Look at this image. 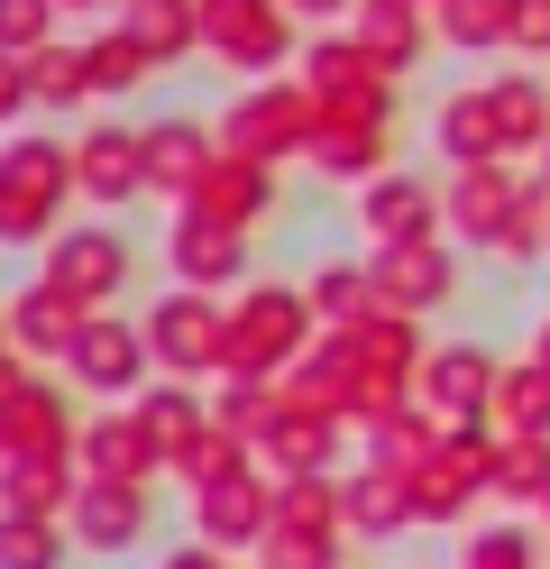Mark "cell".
Wrapping results in <instances>:
<instances>
[{"label":"cell","mask_w":550,"mask_h":569,"mask_svg":"<svg viewBox=\"0 0 550 569\" xmlns=\"http://www.w3.org/2000/svg\"><path fill=\"white\" fill-rule=\"evenodd\" d=\"M28 92H37V111H92V64H83V38H56V47H37L28 56Z\"/></svg>","instance_id":"cell-36"},{"label":"cell","mask_w":550,"mask_h":569,"mask_svg":"<svg viewBox=\"0 0 550 569\" xmlns=\"http://www.w3.org/2000/svg\"><path fill=\"white\" fill-rule=\"evenodd\" d=\"M193 211H211V221H239V230H257L276 211V166L267 157H248V148H220L211 166H202V184L183 193Z\"/></svg>","instance_id":"cell-22"},{"label":"cell","mask_w":550,"mask_h":569,"mask_svg":"<svg viewBox=\"0 0 550 569\" xmlns=\"http://www.w3.org/2000/svg\"><path fill=\"white\" fill-rule=\"evenodd\" d=\"M487 101H496V129H504V157H550V83L532 64H513V74H487Z\"/></svg>","instance_id":"cell-28"},{"label":"cell","mask_w":550,"mask_h":569,"mask_svg":"<svg viewBox=\"0 0 550 569\" xmlns=\"http://www.w3.org/2000/svg\"><path fill=\"white\" fill-rule=\"evenodd\" d=\"M340 450H349V422L312 413V405H284L267 422V441H257V459H267L276 478H321V469H340Z\"/></svg>","instance_id":"cell-23"},{"label":"cell","mask_w":550,"mask_h":569,"mask_svg":"<svg viewBox=\"0 0 550 569\" xmlns=\"http://www.w3.org/2000/svg\"><path fill=\"white\" fill-rule=\"evenodd\" d=\"M349 10H358V0H293V19H321V28H340Z\"/></svg>","instance_id":"cell-49"},{"label":"cell","mask_w":550,"mask_h":569,"mask_svg":"<svg viewBox=\"0 0 550 569\" xmlns=\"http://www.w3.org/2000/svg\"><path fill=\"white\" fill-rule=\"evenodd\" d=\"M284 413V377H211V422H230V432L248 441H267V422Z\"/></svg>","instance_id":"cell-38"},{"label":"cell","mask_w":550,"mask_h":569,"mask_svg":"<svg viewBox=\"0 0 550 569\" xmlns=\"http://www.w3.org/2000/svg\"><path fill=\"white\" fill-rule=\"evenodd\" d=\"M422 10H431V0H422Z\"/></svg>","instance_id":"cell-55"},{"label":"cell","mask_w":550,"mask_h":569,"mask_svg":"<svg viewBox=\"0 0 550 569\" xmlns=\"http://www.w3.org/2000/svg\"><path fill=\"white\" fill-rule=\"evenodd\" d=\"M83 202L73 184V138L47 129H0V248H47L64 230V211Z\"/></svg>","instance_id":"cell-1"},{"label":"cell","mask_w":550,"mask_h":569,"mask_svg":"<svg viewBox=\"0 0 550 569\" xmlns=\"http://www.w3.org/2000/svg\"><path fill=\"white\" fill-rule=\"evenodd\" d=\"M340 496H349V532H358V542H394V532L413 523V478L386 469V459L340 469Z\"/></svg>","instance_id":"cell-26"},{"label":"cell","mask_w":550,"mask_h":569,"mask_svg":"<svg viewBox=\"0 0 550 569\" xmlns=\"http://www.w3.org/2000/svg\"><path fill=\"white\" fill-rule=\"evenodd\" d=\"M37 111V92H28V56H0V129L28 120Z\"/></svg>","instance_id":"cell-47"},{"label":"cell","mask_w":550,"mask_h":569,"mask_svg":"<svg viewBox=\"0 0 550 569\" xmlns=\"http://www.w3.org/2000/svg\"><path fill=\"white\" fill-rule=\"evenodd\" d=\"M431 38L450 56H504V0H431Z\"/></svg>","instance_id":"cell-40"},{"label":"cell","mask_w":550,"mask_h":569,"mask_svg":"<svg viewBox=\"0 0 550 569\" xmlns=\"http://www.w3.org/2000/svg\"><path fill=\"white\" fill-rule=\"evenodd\" d=\"M541 174H550V157H541Z\"/></svg>","instance_id":"cell-54"},{"label":"cell","mask_w":550,"mask_h":569,"mask_svg":"<svg viewBox=\"0 0 550 569\" xmlns=\"http://www.w3.org/2000/svg\"><path fill=\"white\" fill-rule=\"evenodd\" d=\"M358 230L367 248H394V239H450V202H440V184H422V174H367L358 184Z\"/></svg>","instance_id":"cell-15"},{"label":"cell","mask_w":550,"mask_h":569,"mask_svg":"<svg viewBox=\"0 0 550 569\" xmlns=\"http://www.w3.org/2000/svg\"><path fill=\"white\" fill-rule=\"evenodd\" d=\"M312 340H321V312H312L303 284L248 276L239 295H230V368H239V377H284Z\"/></svg>","instance_id":"cell-3"},{"label":"cell","mask_w":550,"mask_h":569,"mask_svg":"<svg viewBox=\"0 0 550 569\" xmlns=\"http://www.w3.org/2000/svg\"><path fill=\"white\" fill-rule=\"evenodd\" d=\"M83 64H92V101H129L147 74H157V64H147V47L129 38V28L120 19H110V28H92V38H83Z\"/></svg>","instance_id":"cell-37"},{"label":"cell","mask_w":550,"mask_h":569,"mask_svg":"<svg viewBox=\"0 0 550 569\" xmlns=\"http://www.w3.org/2000/svg\"><path fill=\"white\" fill-rule=\"evenodd\" d=\"M340 28H349V38L386 64L394 83L413 74L422 56H440V38H431V10H422V0H358V10H349Z\"/></svg>","instance_id":"cell-20"},{"label":"cell","mask_w":550,"mask_h":569,"mask_svg":"<svg viewBox=\"0 0 550 569\" xmlns=\"http://www.w3.org/2000/svg\"><path fill=\"white\" fill-rule=\"evenodd\" d=\"M138 322H147V349H157V377H193V386L230 377V295L166 284Z\"/></svg>","instance_id":"cell-5"},{"label":"cell","mask_w":550,"mask_h":569,"mask_svg":"<svg viewBox=\"0 0 550 569\" xmlns=\"http://www.w3.org/2000/svg\"><path fill=\"white\" fill-rule=\"evenodd\" d=\"M541 523H550V496H541Z\"/></svg>","instance_id":"cell-53"},{"label":"cell","mask_w":550,"mask_h":569,"mask_svg":"<svg viewBox=\"0 0 550 569\" xmlns=\"http://www.w3.org/2000/svg\"><path fill=\"white\" fill-rule=\"evenodd\" d=\"M532 359L550 368V312H541V322H532Z\"/></svg>","instance_id":"cell-50"},{"label":"cell","mask_w":550,"mask_h":569,"mask_svg":"<svg viewBox=\"0 0 550 569\" xmlns=\"http://www.w3.org/2000/svg\"><path fill=\"white\" fill-rule=\"evenodd\" d=\"M64 386H83V396H101V405L147 396V386H157V349H147V322L92 312L83 340H73V359H64Z\"/></svg>","instance_id":"cell-9"},{"label":"cell","mask_w":550,"mask_h":569,"mask_svg":"<svg viewBox=\"0 0 550 569\" xmlns=\"http://www.w3.org/2000/svg\"><path fill=\"white\" fill-rule=\"evenodd\" d=\"M193 532L220 542V551H239V560H257V542L276 532V469L257 459V469H239V478L193 487Z\"/></svg>","instance_id":"cell-11"},{"label":"cell","mask_w":550,"mask_h":569,"mask_svg":"<svg viewBox=\"0 0 550 569\" xmlns=\"http://www.w3.org/2000/svg\"><path fill=\"white\" fill-rule=\"evenodd\" d=\"M138 413H147V432H157V459H166V478L183 469V459H193V441L211 432V396L193 377H157L147 386V396H129Z\"/></svg>","instance_id":"cell-25"},{"label":"cell","mask_w":550,"mask_h":569,"mask_svg":"<svg viewBox=\"0 0 550 569\" xmlns=\"http://www.w3.org/2000/svg\"><path fill=\"white\" fill-rule=\"evenodd\" d=\"M358 441H367V459H386V469H403V478H413L422 459H431L440 441H450V422H440V413H431V405L413 396V405H403V413H386L377 432H358Z\"/></svg>","instance_id":"cell-34"},{"label":"cell","mask_w":550,"mask_h":569,"mask_svg":"<svg viewBox=\"0 0 550 569\" xmlns=\"http://www.w3.org/2000/svg\"><path fill=\"white\" fill-rule=\"evenodd\" d=\"M56 10H120V0H56Z\"/></svg>","instance_id":"cell-51"},{"label":"cell","mask_w":550,"mask_h":569,"mask_svg":"<svg viewBox=\"0 0 550 569\" xmlns=\"http://www.w3.org/2000/svg\"><path fill=\"white\" fill-rule=\"evenodd\" d=\"M157 569H239V551H220V542H202V532H193V542H174Z\"/></svg>","instance_id":"cell-48"},{"label":"cell","mask_w":550,"mask_h":569,"mask_svg":"<svg viewBox=\"0 0 550 569\" xmlns=\"http://www.w3.org/2000/svg\"><path fill=\"white\" fill-rule=\"evenodd\" d=\"M83 322H92V312L73 303L64 284H47V276H28V284L0 295V331H10V349H19V359H37V368H64L73 340H83Z\"/></svg>","instance_id":"cell-13"},{"label":"cell","mask_w":550,"mask_h":569,"mask_svg":"<svg viewBox=\"0 0 550 569\" xmlns=\"http://www.w3.org/2000/svg\"><path fill=\"white\" fill-rule=\"evenodd\" d=\"M496 386H504V359H496L487 340H431L413 396H422L440 422H487V413H496Z\"/></svg>","instance_id":"cell-12"},{"label":"cell","mask_w":550,"mask_h":569,"mask_svg":"<svg viewBox=\"0 0 550 569\" xmlns=\"http://www.w3.org/2000/svg\"><path fill=\"white\" fill-rule=\"evenodd\" d=\"M73 184H83L92 211L147 202V138H138L129 120H92L83 138H73Z\"/></svg>","instance_id":"cell-16"},{"label":"cell","mask_w":550,"mask_h":569,"mask_svg":"<svg viewBox=\"0 0 550 569\" xmlns=\"http://www.w3.org/2000/svg\"><path fill=\"white\" fill-rule=\"evenodd\" d=\"M83 478H120V487H157L166 478V459H157V432H147V413L138 405H101L83 413Z\"/></svg>","instance_id":"cell-19"},{"label":"cell","mask_w":550,"mask_h":569,"mask_svg":"<svg viewBox=\"0 0 550 569\" xmlns=\"http://www.w3.org/2000/svg\"><path fill=\"white\" fill-rule=\"evenodd\" d=\"M239 569H267V560H239Z\"/></svg>","instance_id":"cell-52"},{"label":"cell","mask_w":550,"mask_h":569,"mask_svg":"<svg viewBox=\"0 0 550 569\" xmlns=\"http://www.w3.org/2000/svg\"><path fill=\"white\" fill-rule=\"evenodd\" d=\"M129 267H138V248H129V230L110 221H64L47 248H37V276L47 284H64L83 312H120V295H129Z\"/></svg>","instance_id":"cell-7"},{"label":"cell","mask_w":550,"mask_h":569,"mask_svg":"<svg viewBox=\"0 0 550 569\" xmlns=\"http://www.w3.org/2000/svg\"><path fill=\"white\" fill-rule=\"evenodd\" d=\"M120 28L147 47V64H183V56H202V19H193V0H120Z\"/></svg>","instance_id":"cell-31"},{"label":"cell","mask_w":550,"mask_h":569,"mask_svg":"<svg viewBox=\"0 0 550 569\" xmlns=\"http://www.w3.org/2000/svg\"><path fill=\"white\" fill-rule=\"evenodd\" d=\"M431 138H440V166H487V157H504V129H496V101H487V83L440 92Z\"/></svg>","instance_id":"cell-29"},{"label":"cell","mask_w":550,"mask_h":569,"mask_svg":"<svg viewBox=\"0 0 550 569\" xmlns=\"http://www.w3.org/2000/svg\"><path fill=\"white\" fill-rule=\"evenodd\" d=\"M73 551L83 560H129L147 542V523H157V496L147 487H120V478H83V496H73Z\"/></svg>","instance_id":"cell-18"},{"label":"cell","mask_w":550,"mask_h":569,"mask_svg":"<svg viewBox=\"0 0 550 569\" xmlns=\"http://www.w3.org/2000/svg\"><path fill=\"white\" fill-rule=\"evenodd\" d=\"M330 184H367V174H386L394 166V129L386 120H340V111H321V138H312V157Z\"/></svg>","instance_id":"cell-27"},{"label":"cell","mask_w":550,"mask_h":569,"mask_svg":"<svg viewBox=\"0 0 550 569\" xmlns=\"http://www.w3.org/2000/svg\"><path fill=\"white\" fill-rule=\"evenodd\" d=\"M83 459H0V506L10 515H73Z\"/></svg>","instance_id":"cell-30"},{"label":"cell","mask_w":550,"mask_h":569,"mask_svg":"<svg viewBox=\"0 0 550 569\" xmlns=\"http://www.w3.org/2000/svg\"><path fill=\"white\" fill-rule=\"evenodd\" d=\"M293 74L321 92V111H340V120H386V129H394V74L349 38V28L303 38V64H293Z\"/></svg>","instance_id":"cell-8"},{"label":"cell","mask_w":550,"mask_h":569,"mask_svg":"<svg viewBox=\"0 0 550 569\" xmlns=\"http://www.w3.org/2000/svg\"><path fill=\"white\" fill-rule=\"evenodd\" d=\"M64 560H83L64 515H10L0 506V569H64Z\"/></svg>","instance_id":"cell-35"},{"label":"cell","mask_w":550,"mask_h":569,"mask_svg":"<svg viewBox=\"0 0 550 569\" xmlns=\"http://www.w3.org/2000/svg\"><path fill=\"white\" fill-rule=\"evenodd\" d=\"M56 0H0V56H37V47H56Z\"/></svg>","instance_id":"cell-45"},{"label":"cell","mask_w":550,"mask_h":569,"mask_svg":"<svg viewBox=\"0 0 550 569\" xmlns=\"http://www.w3.org/2000/svg\"><path fill=\"white\" fill-rule=\"evenodd\" d=\"M340 551H349L340 532H284V523L257 542V560H267V569H340Z\"/></svg>","instance_id":"cell-44"},{"label":"cell","mask_w":550,"mask_h":569,"mask_svg":"<svg viewBox=\"0 0 550 569\" xmlns=\"http://www.w3.org/2000/svg\"><path fill=\"white\" fill-rule=\"evenodd\" d=\"M340 340L358 349V368H367V377H403V386H422V359H431L422 312H394V303H377V312H367V322H349Z\"/></svg>","instance_id":"cell-24"},{"label":"cell","mask_w":550,"mask_h":569,"mask_svg":"<svg viewBox=\"0 0 550 569\" xmlns=\"http://www.w3.org/2000/svg\"><path fill=\"white\" fill-rule=\"evenodd\" d=\"M248 239H257V230L211 221V211L174 202V221H166V267H174V284H202V295H239V284H248Z\"/></svg>","instance_id":"cell-10"},{"label":"cell","mask_w":550,"mask_h":569,"mask_svg":"<svg viewBox=\"0 0 550 569\" xmlns=\"http://www.w3.org/2000/svg\"><path fill=\"white\" fill-rule=\"evenodd\" d=\"M138 138H147V202H183V193L202 184V166L220 157V129H202V120H183V111H166V120H147Z\"/></svg>","instance_id":"cell-21"},{"label":"cell","mask_w":550,"mask_h":569,"mask_svg":"<svg viewBox=\"0 0 550 569\" xmlns=\"http://www.w3.org/2000/svg\"><path fill=\"white\" fill-rule=\"evenodd\" d=\"M550 496V432H496V506L541 515Z\"/></svg>","instance_id":"cell-33"},{"label":"cell","mask_w":550,"mask_h":569,"mask_svg":"<svg viewBox=\"0 0 550 569\" xmlns=\"http://www.w3.org/2000/svg\"><path fill=\"white\" fill-rule=\"evenodd\" d=\"M312 138H321V92H312L303 74L239 83L230 111H220V148H248V157H267V166L312 157Z\"/></svg>","instance_id":"cell-4"},{"label":"cell","mask_w":550,"mask_h":569,"mask_svg":"<svg viewBox=\"0 0 550 569\" xmlns=\"http://www.w3.org/2000/svg\"><path fill=\"white\" fill-rule=\"evenodd\" d=\"M523 184L532 174L513 157H487V166H450V184H440V202H450V239L459 248H496L504 221L523 211Z\"/></svg>","instance_id":"cell-14"},{"label":"cell","mask_w":550,"mask_h":569,"mask_svg":"<svg viewBox=\"0 0 550 569\" xmlns=\"http://www.w3.org/2000/svg\"><path fill=\"white\" fill-rule=\"evenodd\" d=\"M239 469H257V441H248V432H230V422H211V432L193 441V459L174 469V487L193 496V487H211V478H239Z\"/></svg>","instance_id":"cell-43"},{"label":"cell","mask_w":550,"mask_h":569,"mask_svg":"<svg viewBox=\"0 0 550 569\" xmlns=\"http://www.w3.org/2000/svg\"><path fill=\"white\" fill-rule=\"evenodd\" d=\"M496 267H532V258H550V174H532L523 184V211L504 221V239L487 248Z\"/></svg>","instance_id":"cell-42"},{"label":"cell","mask_w":550,"mask_h":569,"mask_svg":"<svg viewBox=\"0 0 550 569\" xmlns=\"http://www.w3.org/2000/svg\"><path fill=\"white\" fill-rule=\"evenodd\" d=\"M367 276H377V295L394 312H431L440 303H459V258H450V239H394V248H367Z\"/></svg>","instance_id":"cell-17"},{"label":"cell","mask_w":550,"mask_h":569,"mask_svg":"<svg viewBox=\"0 0 550 569\" xmlns=\"http://www.w3.org/2000/svg\"><path fill=\"white\" fill-rule=\"evenodd\" d=\"M459 569H541V532H532L523 515L468 523V532H459Z\"/></svg>","instance_id":"cell-41"},{"label":"cell","mask_w":550,"mask_h":569,"mask_svg":"<svg viewBox=\"0 0 550 569\" xmlns=\"http://www.w3.org/2000/svg\"><path fill=\"white\" fill-rule=\"evenodd\" d=\"M193 19H202V64H220L230 83H267L303 64L293 0H193Z\"/></svg>","instance_id":"cell-2"},{"label":"cell","mask_w":550,"mask_h":569,"mask_svg":"<svg viewBox=\"0 0 550 569\" xmlns=\"http://www.w3.org/2000/svg\"><path fill=\"white\" fill-rule=\"evenodd\" d=\"M504 56L550 64V0H504Z\"/></svg>","instance_id":"cell-46"},{"label":"cell","mask_w":550,"mask_h":569,"mask_svg":"<svg viewBox=\"0 0 550 569\" xmlns=\"http://www.w3.org/2000/svg\"><path fill=\"white\" fill-rule=\"evenodd\" d=\"M496 432H550V368L532 359V349H523V359H504V386H496Z\"/></svg>","instance_id":"cell-39"},{"label":"cell","mask_w":550,"mask_h":569,"mask_svg":"<svg viewBox=\"0 0 550 569\" xmlns=\"http://www.w3.org/2000/svg\"><path fill=\"white\" fill-rule=\"evenodd\" d=\"M477 496H496V422H450V441L413 469V523L468 532Z\"/></svg>","instance_id":"cell-6"},{"label":"cell","mask_w":550,"mask_h":569,"mask_svg":"<svg viewBox=\"0 0 550 569\" xmlns=\"http://www.w3.org/2000/svg\"><path fill=\"white\" fill-rule=\"evenodd\" d=\"M303 295H312V312H321V331H349V322H367L386 295H377V276H367V258H321L312 276H303Z\"/></svg>","instance_id":"cell-32"}]
</instances>
